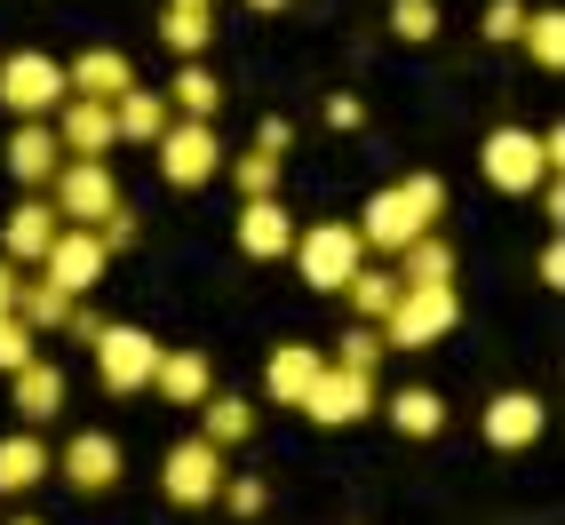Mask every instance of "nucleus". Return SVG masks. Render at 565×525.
Returning <instances> with one entry per match:
<instances>
[{
	"instance_id": "1",
	"label": "nucleus",
	"mask_w": 565,
	"mask_h": 525,
	"mask_svg": "<svg viewBox=\"0 0 565 525\" xmlns=\"http://www.w3.org/2000/svg\"><path fill=\"white\" fill-rule=\"evenodd\" d=\"M49 207H56V223H72V232H96V223L120 207L111 160H64V168L49 175Z\"/></svg>"
},
{
	"instance_id": "2",
	"label": "nucleus",
	"mask_w": 565,
	"mask_h": 525,
	"mask_svg": "<svg viewBox=\"0 0 565 525\" xmlns=\"http://www.w3.org/2000/svg\"><path fill=\"white\" fill-rule=\"evenodd\" d=\"M455 319H462L455 287H398V303L383 319V351H423L438 334H455Z\"/></svg>"
},
{
	"instance_id": "3",
	"label": "nucleus",
	"mask_w": 565,
	"mask_h": 525,
	"mask_svg": "<svg viewBox=\"0 0 565 525\" xmlns=\"http://www.w3.org/2000/svg\"><path fill=\"white\" fill-rule=\"evenodd\" d=\"M359 262H366V247H359L351 223H311V232H295V271H303V287H319V294H343Z\"/></svg>"
},
{
	"instance_id": "4",
	"label": "nucleus",
	"mask_w": 565,
	"mask_h": 525,
	"mask_svg": "<svg viewBox=\"0 0 565 525\" xmlns=\"http://www.w3.org/2000/svg\"><path fill=\"white\" fill-rule=\"evenodd\" d=\"M88 351H96V374H104V390H111V398H128V390H152L160 343H152L143 326H96V334H88Z\"/></svg>"
},
{
	"instance_id": "5",
	"label": "nucleus",
	"mask_w": 565,
	"mask_h": 525,
	"mask_svg": "<svg viewBox=\"0 0 565 525\" xmlns=\"http://www.w3.org/2000/svg\"><path fill=\"white\" fill-rule=\"evenodd\" d=\"M478 168H486L494 192H542V183H550V152H542L534 128H494L478 143Z\"/></svg>"
},
{
	"instance_id": "6",
	"label": "nucleus",
	"mask_w": 565,
	"mask_h": 525,
	"mask_svg": "<svg viewBox=\"0 0 565 525\" xmlns=\"http://www.w3.org/2000/svg\"><path fill=\"white\" fill-rule=\"evenodd\" d=\"M160 494H168L175 510H207V502L223 494V454H215L207 438L168 446V454H160Z\"/></svg>"
},
{
	"instance_id": "7",
	"label": "nucleus",
	"mask_w": 565,
	"mask_h": 525,
	"mask_svg": "<svg viewBox=\"0 0 565 525\" xmlns=\"http://www.w3.org/2000/svg\"><path fill=\"white\" fill-rule=\"evenodd\" d=\"M152 152H160V175L175 183V192H200V183L223 168V143H215L207 120H168Z\"/></svg>"
},
{
	"instance_id": "8",
	"label": "nucleus",
	"mask_w": 565,
	"mask_h": 525,
	"mask_svg": "<svg viewBox=\"0 0 565 525\" xmlns=\"http://www.w3.org/2000/svg\"><path fill=\"white\" fill-rule=\"evenodd\" d=\"M72 88H64V64H49L41 49H24V56H9L0 64V104L17 111V120H41V111H56Z\"/></svg>"
},
{
	"instance_id": "9",
	"label": "nucleus",
	"mask_w": 565,
	"mask_h": 525,
	"mask_svg": "<svg viewBox=\"0 0 565 525\" xmlns=\"http://www.w3.org/2000/svg\"><path fill=\"white\" fill-rule=\"evenodd\" d=\"M295 415H311L319 430H351V422H366V415H374V374H351V366H327L319 383H311V398L295 406Z\"/></svg>"
},
{
	"instance_id": "10",
	"label": "nucleus",
	"mask_w": 565,
	"mask_h": 525,
	"mask_svg": "<svg viewBox=\"0 0 565 525\" xmlns=\"http://www.w3.org/2000/svg\"><path fill=\"white\" fill-rule=\"evenodd\" d=\"M104 262H111V247H104L96 232H72V223H64V232H56V247L41 255V279H49L56 294H72V303H81V294L104 279Z\"/></svg>"
},
{
	"instance_id": "11",
	"label": "nucleus",
	"mask_w": 565,
	"mask_h": 525,
	"mask_svg": "<svg viewBox=\"0 0 565 525\" xmlns=\"http://www.w3.org/2000/svg\"><path fill=\"white\" fill-rule=\"evenodd\" d=\"M550 430V406L534 390H502V398H486V415H478V438L494 446V454H525Z\"/></svg>"
},
{
	"instance_id": "12",
	"label": "nucleus",
	"mask_w": 565,
	"mask_h": 525,
	"mask_svg": "<svg viewBox=\"0 0 565 525\" xmlns=\"http://www.w3.org/2000/svg\"><path fill=\"white\" fill-rule=\"evenodd\" d=\"M56 143H64V160H111V104H88V96H64L56 104Z\"/></svg>"
},
{
	"instance_id": "13",
	"label": "nucleus",
	"mask_w": 565,
	"mask_h": 525,
	"mask_svg": "<svg viewBox=\"0 0 565 525\" xmlns=\"http://www.w3.org/2000/svg\"><path fill=\"white\" fill-rule=\"evenodd\" d=\"M239 255H255V262H279V255H295V215L279 207V200H239Z\"/></svg>"
},
{
	"instance_id": "14",
	"label": "nucleus",
	"mask_w": 565,
	"mask_h": 525,
	"mask_svg": "<svg viewBox=\"0 0 565 525\" xmlns=\"http://www.w3.org/2000/svg\"><path fill=\"white\" fill-rule=\"evenodd\" d=\"M56 470H64V485H81V494H111V485H120V446L104 430H81L56 454Z\"/></svg>"
},
{
	"instance_id": "15",
	"label": "nucleus",
	"mask_w": 565,
	"mask_h": 525,
	"mask_svg": "<svg viewBox=\"0 0 565 525\" xmlns=\"http://www.w3.org/2000/svg\"><path fill=\"white\" fill-rule=\"evenodd\" d=\"M351 232H359V247H383V255H398V247H414V239H423V215H414V207L398 200V183H391V192H374V200H366V215L351 223Z\"/></svg>"
},
{
	"instance_id": "16",
	"label": "nucleus",
	"mask_w": 565,
	"mask_h": 525,
	"mask_svg": "<svg viewBox=\"0 0 565 525\" xmlns=\"http://www.w3.org/2000/svg\"><path fill=\"white\" fill-rule=\"evenodd\" d=\"M56 232H64L56 207H49V200H24L9 223H0V262H41V255L56 247Z\"/></svg>"
},
{
	"instance_id": "17",
	"label": "nucleus",
	"mask_w": 565,
	"mask_h": 525,
	"mask_svg": "<svg viewBox=\"0 0 565 525\" xmlns=\"http://www.w3.org/2000/svg\"><path fill=\"white\" fill-rule=\"evenodd\" d=\"M152 390H160L168 406H200V398H215V366H207V351H160Z\"/></svg>"
},
{
	"instance_id": "18",
	"label": "nucleus",
	"mask_w": 565,
	"mask_h": 525,
	"mask_svg": "<svg viewBox=\"0 0 565 525\" xmlns=\"http://www.w3.org/2000/svg\"><path fill=\"white\" fill-rule=\"evenodd\" d=\"M64 168V143H56V128H41V120H24L17 136H9V175L24 183V192H41V183Z\"/></svg>"
},
{
	"instance_id": "19",
	"label": "nucleus",
	"mask_w": 565,
	"mask_h": 525,
	"mask_svg": "<svg viewBox=\"0 0 565 525\" xmlns=\"http://www.w3.org/2000/svg\"><path fill=\"white\" fill-rule=\"evenodd\" d=\"M319 374H327V358H319L311 343H279V351H271V366H263V390H271L279 406H303Z\"/></svg>"
},
{
	"instance_id": "20",
	"label": "nucleus",
	"mask_w": 565,
	"mask_h": 525,
	"mask_svg": "<svg viewBox=\"0 0 565 525\" xmlns=\"http://www.w3.org/2000/svg\"><path fill=\"white\" fill-rule=\"evenodd\" d=\"M64 88H72V96H88V104H111V96H128V88H136V72H128L120 49H88L81 64L64 72Z\"/></svg>"
},
{
	"instance_id": "21",
	"label": "nucleus",
	"mask_w": 565,
	"mask_h": 525,
	"mask_svg": "<svg viewBox=\"0 0 565 525\" xmlns=\"http://www.w3.org/2000/svg\"><path fill=\"white\" fill-rule=\"evenodd\" d=\"M41 478H56V454L41 446V430H17V438H0V494H32Z\"/></svg>"
},
{
	"instance_id": "22",
	"label": "nucleus",
	"mask_w": 565,
	"mask_h": 525,
	"mask_svg": "<svg viewBox=\"0 0 565 525\" xmlns=\"http://www.w3.org/2000/svg\"><path fill=\"white\" fill-rule=\"evenodd\" d=\"M160 128H168V96H143V88L111 96V136L120 143H160Z\"/></svg>"
},
{
	"instance_id": "23",
	"label": "nucleus",
	"mask_w": 565,
	"mask_h": 525,
	"mask_svg": "<svg viewBox=\"0 0 565 525\" xmlns=\"http://www.w3.org/2000/svg\"><path fill=\"white\" fill-rule=\"evenodd\" d=\"M72 311H81V303H72V294H56L49 279L17 287V303H9V319H17V326H32V334H56V326H72Z\"/></svg>"
},
{
	"instance_id": "24",
	"label": "nucleus",
	"mask_w": 565,
	"mask_h": 525,
	"mask_svg": "<svg viewBox=\"0 0 565 525\" xmlns=\"http://www.w3.org/2000/svg\"><path fill=\"white\" fill-rule=\"evenodd\" d=\"M9 383H17V415H32V422H49L56 406H64V366H49V358L17 366Z\"/></svg>"
},
{
	"instance_id": "25",
	"label": "nucleus",
	"mask_w": 565,
	"mask_h": 525,
	"mask_svg": "<svg viewBox=\"0 0 565 525\" xmlns=\"http://www.w3.org/2000/svg\"><path fill=\"white\" fill-rule=\"evenodd\" d=\"M406 255V271H398V287H455V247H446L438 232H423L414 247H398Z\"/></svg>"
},
{
	"instance_id": "26",
	"label": "nucleus",
	"mask_w": 565,
	"mask_h": 525,
	"mask_svg": "<svg viewBox=\"0 0 565 525\" xmlns=\"http://www.w3.org/2000/svg\"><path fill=\"white\" fill-rule=\"evenodd\" d=\"M343 294H351L359 326H383V319H391V303H398V271H374V262H359Z\"/></svg>"
},
{
	"instance_id": "27",
	"label": "nucleus",
	"mask_w": 565,
	"mask_h": 525,
	"mask_svg": "<svg viewBox=\"0 0 565 525\" xmlns=\"http://www.w3.org/2000/svg\"><path fill=\"white\" fill-rule=\"evenodd\" d=\"M255 430V406L247 398H200V438L215 446V454H223V446H239Z\"/></svg>"
},
{
	"instance_id": "28",
	"label": "nucleus",
	"mask_w": 565,
	"mask_h": 525,
	"mask_svg": "<svg viewBox=\"0 0 565 525\" xmlns=\"http://www.w3.org/2000/svg\"><path fill=\"white\" fill-rule=\"evenodd\" d=\"M391 422H398L406 438H438V430H446V398L414 383V390H398V398H391Z\"/></svg>"
},
{
	"instance_id": "29",
	"label": "nucleus",
	"mask_w": 565,
	"mask_h": 525,
	"mask_svg": "<svg viewBox=\"0 0 565 525\" xmlns=\"http://www.w3.org/2000/svg\"><path fill=\"white\" fill-rule=\"evenodd\" d=\"M168 96H175L183 120H215V104H223V88H215V72H207V64H183Z\"/></svg>"
},
{
	"instance_id": "30",
	"label": "nucleus",
	"mask_w": 565,
	"mask_h": 525,
	"mask_svg": "<svg viewBox=\"0 0 565 525\" xmlns=\"http://www.w3.org/2000/svg\"><path fill=\"white\" fill-rule=\"evenodd\" d=\"M160 41H168L175 56H200V49L215 41V17H207V9H168V17H160Z\"/></svg>"
},
{
	"instance_id": "31",
	"label": "nucleus",
	"mask_w": 565,
	"mask_h": 525,
	"mask_svg": "<svg viewBox=\"0 0 565 525\" xmlns=\"http://www.w3.org/2000/svg\"><path fill=\"white\" fill-rule=\"evenodd\" d=\"M518 41L534 49V64H542V72H557V64H565V17H557V9L525 17V32H518Z\"/></svg>"
},
{
	"instance_id": "32",
	"label": "nucleus",
	"mask_w": 565,
	"mask_h": 525,
	"mask_svg": "<svg viewBox=\"0 0 565 525\" xmlns=\"http://www.w3.org/2000/svg\"><path fill=\"white\" fill-rule=\"evenodd\" d=\"M334 351H343V358H327V366H351V374H374V366L391 358V351H383V326H351Z\"/></svg>"
},
{
	"instance_id": "33",
	"label": "nucleus",
	"mask_w": 565,
	"mask_h": 525,
	"mask_svg": "<svg viewBox=\"0 0 565 525\" xmlns=\"http://www.w3.org/2000/svg\"><path fill=\"white\" fill-rule=\"evenodd\" d=\"M232 183H239V200H279V160L247 152V160H232Z\"/></svg>"
},
{
	"instance_id": "34",
	"label": "nucleus",
	"mask_w": 565,
	"mask_h": 525,
	"mask_svg": "<svg viewBox=\"0 0 565 525\" xmlns=\"http://www.w3.org/2000/svg\"><path fill=\"white\" fill-rule=\"evenodd\" d=\"M32 358H41V334L17 326V319H0V374H17V366H32Z\"/></svg>"
},
{
	"instance_id": "35",
	"label": "nucleus",
	"mask_w": 565,
	"mask_h": 525,
	"mask_svg": "<svg viewBox=\"0 0 565 525\" xmlns=\"http://www.w3.org/2000/svg\"><path fill=\"white\" fill-rule=\"evenodd\" d=\"M391 32H398V41H430L438 9H430V0H391Z\"/></svg>"
},
{
	"instance_id": "36",
	"label": "nucleus",
	"mask_w": 565,
	"mask_h": 525,
	"mask_svg": "<svg viewBox=\"0 0 565 525\" xmlns=\"http://www.w3.org/2000/svg\"><path fill=\"white\" fill-rule=\"evenodd\" d=\"M398 200H406L414 215H423V232H430L438 207H446V183H438V175H406V183H398Z\"/></svg>"
},
{
	"instance_id": "37",
	"label": "nucleus",
	"mask_w": 565,
	"mask_h": 525,
	"mask_svg": "<svg viewBox=\"0 0 565 525\" xmlns=\"http://www.w3.org/2000/svg\"><path fill=\"white\" fill-rule=\"evenodd\" d=\"M215 502H232V517H263V502H271V494H263V478H223Z\"/></svg>"
},
{
	"instance_id": "38",
	"label": "nucleus",
	"mask_w": 565,
	"mask_h": 525,
	"mask_svg": "<svg viewBox=\"0 0 565 525\" xmlns=\"http://www.w3.org/2000/svg\"><path fill=\"white\" fill-rule=\"evenodd\" d=\"M525 32V9L518 0H494V9H486V41H518Z\"/></svg>"
},
{
	"instance_id": "39",
	"label": "nucleus",
	"mask_w": 565,
	"mask_h": 525,
	"mask_svg": "<svg viewBox=\"0 0 565 525\" xmlns=\"http://www.w3.org/2000/svg\"><path fill=\"white\" fill-rule=\"evenodd\" d=\"M96 239H104V247H128V239H136V215H128V207H111V215L96 223Z\"/></svg>"
},
{
	"instance_id": "40",
	"label": "nucleus",
	"mask_w": 565,
	"mask_h": 525,
	"mask_svg": "<svg viewBox=\"0 0 565 525\" xmlns=\"http://www.w3.org/2000/svg\"><path fill=\"white\" fill-rule=\"evenodd\" d=\"M359 120H366L359 96H327V128H359Z\"/></svg>"
},
{
	"instance_id": "41",
	"label": "nucleus",
	"mask_w": 565,
	"mask_h": 525,
	"mask_svg": "<svg viewBox=\"0 0 565 525\" xmlns=\"http://www.w3.org/2000/svg\"><path fill=\"white\" fill-rule=\"evenodd\" d=\"M542 287H565V247H557V239L542 247Z\"/></svg>"
},
{
	"instance_id": "42",
	"label": "nucleus",
	"mask_w": 565,
	"mask_h": 525,
	"mask_svg": "<svg viewBox=\"0 0 565 525\" xmlns=\"http://www.w3.org/2000/svg\"><path fill=\"white\" fill-rule=\"evenodd\" d=\"M255 152H271V160H279V152H287V120H263V136H255Z\"/></svg>"
},
{
	"instance_id": "43",
	"label": "nucleus",
	"mask_w": 565,
	"mask_h": 525,
	"mask_svg": "<svg viewBox=\"0 0 565 525\" xmlns=\"http://www.w3.org/2000/svg\"><path fill=\"white\" fill-rule=\"evenodd\" d=\"M9 303H17V271L0 262V319H9Z\"/></svg>"
},
{
	"instance_id": "44",
	"label": "nucleus",
	"mask_w": 565,
	"mask_h": 525,
	"mask_svg": "<svg viewBox=\"0 0 565 525\" xmlns=\"http://www.w3.org/2000/svg\"><path fill=\"white\" fill-rule=\"evenodd\" d=\"M168 9H215V0H168Z\"/></svg>"
},
{
	"instance_id": "45",
	"label": "nucleus",
	"mask_w": 565,
	"mask_h": 525,
	"mask_svg": "<svg viewBox=\"0 0 565 525\" xmlns=\"http://www.w3.org/2000/svg\"><path fill=\"white\" fill-rule=\"evenodd\" d=\"M247 9H287V0H247Z\"/></svg>"
},
{
	"instance_id": "46",
	"label": "nucleus",
	"mask_w": 565,
	"mask_h": 525,
	"mask_svg": "<svg viewBox=\"0 0 565 525\" xmlns=\"http://www.w3.org/2000/svg\"><path fill=\"white\" fill-rule=\"evenodd\" d=\"M9 525H41V517H9Z\"/></svg>"
}]
</instances>
